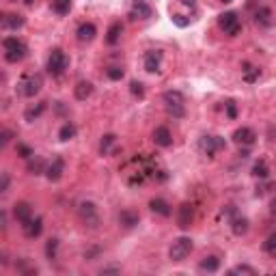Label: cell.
Listing matches in <instances>:
<instances>
[{
	"label": "cell",
	"mask_w": 276,
	"mask_h": 276,
	"mask_svg": "<svg viewBox=\"0 0 276 276\" xmlns=\"http://www.w3.org/2000/svg\"><path fill=\"white\" fill-rule=\"evenodd\" d=\"M41 86H43V76L41 74H28L22 78L17 91H20L24 97H35V95L41 91Z\"/></svg>",
	"instance_id": "6da1fadb"
},
{
	"label": "cell",
	"mask_w": 276,
	"mask_h": 276,
	"mask_svg": "<svg viewBox=\"0 0 276 276\" xmlns=\"http://www.w3.org/2000/svg\"><path fill=\"white\" fill-rule=\"evenodd\" d=\"M164 104H166L168 114H173L175 119H181L186 114V108H183V95L179 91H166L164 93Z\"/></svg>",
	"instance_id": "7a4b0ae2"
},
{
	"label": "cell",
	"mask_w": 276,
	"mask_h": 276,
	"mask_svg": "<svg viewBox=\"0 0 276 276\" xmlns=\"http://www.w3.org/2000/svg\"><path fill=\"white\" fill-rule=\"evenodd\" d=\"M69 67V59H67V54L63 50H52L50 56H48V71H50L52 76H63L65 74V69Z\"/></svg>",
	"instance_id": "3957f363"
},
{
	"label": "cell",
	"mask_w": 276,
	"mask_h": 276,
	"mask_svg": "<svg viewBox=\"0 0 276 276\" xmlns=\"http://www.w3.org/2000/svg\"><path fill=\"white\" fill-rule=\"evenodd\" d=\"M78 216H80V220L84 222V227H89V229H97L99 214H97V207H95V203H91V201L80 203V205H78Z\"/></svg>",
	"instance_id": "277c9868"
},
{
	"label": "cell",
	"mask_w": 276,
	"mask_h": 276,
	"mask_svg": "<svg viewBox=\"0 0 276 276\" xmlns=\"http://www.w3.org/2000/svg\"><path fill=\"white\" fill-rule=\"evenodd\" d=\"M218 26H220L229 37H237L242 31L240 17H237L235 11H227V13H222V16H218Z\"/></svg>",
	"instance_id": "5b68a950"
},
{
	"label": "cell",
	"mask_w": 276,
	"mask_h": 276,
	"mask_svg": "<svg viewBox=\"0 0 276 276\" xmlns=\"http://www.w3.org/2000/svg\"><path fill=\"white\" fill-rule=\"evenodd\" d=\"M192 248H195V244H192L190 237H177V240L173 242L171 250H168V257H171L173 261H183L192 253Z\"/></svg>",
	"instance_id": "8992f818"
},
{
	"label": "cell",
	"mask_w": 276,
	"mask_h": 276,
	"mask_svg": "<svg viewBox=\"0 0 276 276\" xmlns=\"http://www.w3.org/2000/svg\"><path fill=\"white\" fill-rule=\"evenodd\" d=\"M198 149L207 158H214L220 149H225V138L222 136H201L198 138Z\"/></svg>",
	"instance_id": "52a82bcc"
},
{
	"label": "cell",
	"mask_w": 276,
	"mask_h": 276,
	"mask_svg": "<svg viewBox=\"0 0 276 276\" xmlns=\"http://www.w3.org/2000/svg\"><path fill=\"white\" fill-rule=\"evenodd\" d=\"M153 9L147 0H132V9H130V17L132 20H147L151 17Z\"/></svg>",
	"instance_id": "ba28073f"
},
{
	"label": "cell",
	"mask_w": 276,
	"mask_h": 276,
	"mask_svg": "<svg viewBox=\"0 0 276 276\" xmlns=\"http://www.w3.org/2000/svg\"><path fill=\"white\" fill-rule=\"evenodd\" d=\"M192 220H195V207H192L190 203H183V205L179 207V211H177V225H179V229H190Z\"/></svg>",
	"instance_id": "9c48e42d"
},
{
	"label": "cell",
	"mask_w": 276,
	"mask_h": 276,
	"mask_svg": "<svg viewBox=\"0 0 276 276\" xmlns=\"http://www.w3.org/2000/svg\"><path fill=\"white\" fill-rule=\"evenodd\" d=\"M63 173H65V160L63 158H54L46 166V177L50 179V181H59L63 177Z\"/></svg>",
	"instance_id": "30bf717a"
},
{
	"label": "cell",
	"mask_w": 276,
	"mask_h": 276,
	"mask_svg": "<svg viewBox=\"0 0 276 276\" xmlns=\"http://www.w3.org/2000/svg\"><path fill=\"white\" fill-rule=\"evenodd\" d=\"M255 24L259 28H270L274 24V13L270 7H259L255 11Z\"/></svg>",
	"instance_id": "8fae6325"
},
{
	"label": "cell",
	"mask_w": 276,
	"mask_h": 276,
	"mask_svg": "<svg viewBox=\"0 0 276 276\" xmlns=\"http://www.w3.org/2000/svg\"><path fill=\"white\" fill-rule=\"evenodd\" d=\"M160 65H162V52L160 50H149L147 54H145V69H147L149 74H158Z\"/></svg>",
	"instance_id": "7c38bea8"
},
{
	"label": "cell",
	"mask_w": 276,
	"mask_h": 276,
	"mask_svg": "<svg viewBox=\"0 0 276 276\" xmlns=\"http://www.w3.org/2000/svg\"><path fill=\"white\" fill-rule=\"evenodd\" d=\"M233 140L237 145H242V147H250V145H255L257 134H255V130H250V128H240V130H235Z\"/></svg>",
	"instance_id": "4fadbf2b"
},
{
	"label": "cell",
	"mask_w": 276,
	"mask_h": 276,
	"mask_svg": "<svg viewBox=\"0 0 276 276\" xmlns=\"http://www.w3.org/2000/svg\"><path fill=\"white\" fill-rule=\"evenodd\" d=\"M13 216H16V220L20 222V225H26V222L32 218V207H31V203H26V201L16 203V207H13Z\"/></svg>",
	"instance_id": "5bb4252c"
},
{
	"label": "cell",
	"mask_w": 276,
	"mask_h": 276,
	"mask_svg": "<svg viewBox=\"0 0 276 276\" xmlns=\"http://www.w3.org/2000/svg\"><path fill=\"white\" fill-rule=\"evenodd\" d=\"M138 222H140L138 211H134V210H121V214H119V225L123 227V229H134Z\"/></svg>",
	"instance_id": "9a60e30c"
},
{
	"label": "cell",
	"mask_w": 276,
	"mask_h": 276,
	"mask_svg": "<svg viewBox=\"0 0 276 276\" xmlns=\"http://www.w3.org/2000/svg\"><path fill=\"white\" fill-rule=\"evenodd\" d=\"M153 143H156L158 147H171V145H173V134H171V130L164 128V125L156 128V132H153Z\"/></svg>",
	"instance_id": "2e32d148"
},
{
	"label": "cell",
	"mask_w": 276,
	"mask_h": 276,
	"mask_svg": "<svg viewBox=\"0 0 276 276\" xmlns=\"http://www.w3.org/2000/svg\"><path fill=\"white\" fill-rule=\"evenodd\" d=\"M24 227V233H26V237H39L41 235V231H43V218H31V220L26 222V225H22Z\"/></svg>",
	"instance_id": "e0dca14e"
},
{
	"label": "cell",
	"mask_w": 276,
	"mask_h": 276,
	"mask_svg": "<svg viewBox=\"0 0 276 276\" xmlns=\"http://www.w3.org/2000/svg\"><path fill=\"white\" fill-rule=\"evenodd\" d=\"M149 207H151L153 214H160V216H164V218H168V216L173 214V207L168 205V201H164V198H151Z\"/></svg>",
	"instance_id": "ac0fdd59"
},
{
	"label": "cell",
	"mask_w": 276,
	"mask_h": 276,
	"mask_svg": "<svg viewBox=\"0 0 276 276\" xmlns=\"http://www.w3.org/2000/svg\"><path fill=\"white\" fill-rule=\"evenodd\" d=\"M248 218H244V216H240V214H235L233 218H231V231H233L235 235H246L248 233Z\"/></svg>",
	"instance_id": "d6986e66"
},
{
	"label": "cell",
	"mask_w": 276,
	"mask_h": 276,
	"mask_svg": "<svg viewBox=\"0 0 276 276\" xmlns=\"http://www.w3.org/2000/svg\"><path fill=\"white\" fill-rule=\"evenodd\" d=\"M78 39L80 41H93L95 39V35H97V28H95V24H91V22H84V24H80L78 26Z\"/></svg>",
	"instance_id": "ffe728a7"
},
{
	"label": "cell",
	"mask_w": 276,
	"mask_h": 276,
	"mask_svg": "<svg viewBox=\"0 0 276 276\" xmlns=\"http://www.w3.org/2000/svg\"><path fill=\"white\" fill-rule=\"evenodd\" d=\"M46 160L39 158V156H32L28 158V173L31 175H41V173H46Z\"/></svg>",
	"instance_id": "44dd1931"
},
{
	"label": "cell",
	"mask_w": 276,
	"mask_h": 276,
	"mask_svg": "<svg viewBox=\"0 0 276 276\" xmlns=\"http://www.w3.org/2000/svg\"><path fill=\"white\" fill-rule=\"evenodd\" d=\"M121 35H123V24H121V22L110 24L108 32H106V43H110V46H114V43H117V41L121 39Z\"/></svg>",
	"instance_id": "7402d4cb"
},
{
	"label": "cell",
	"mask_w": 276,
	"mask_h": 276,
	"mask_svg": "<svg viewBox=\"0 0 276 276\" xmlns=\"http://www.w3.org/2000/svg\"><path fill=\"white\" fill-rule=\"evenodd\" d=\"M244 69H242V76H244V82H248V84H253V82L259 80V76H261V69L259 67H255V65H250V63H244Z\"/></svg>",
	"instance_id": "603a6c76"
},
{
	"label": "cell",
	"mask_w": 276,
	"mask_h": 276,
	"mask_svg": "<svg viewBox=\"0 0 276 276\" xmlns=\"http://www.w3.org/2000/svg\"><path fill=\"white\" fill-rule=\"evenodd\" d=\"M46 108H48V104L46 101H39L37 106H31V108H26V113H24V119L28 121V123H32L35 119H39L43 113H46Z\"/></svg>",
	"instance_id": "cb8c5ba5"
},
{
	"label": "cell",
	"mask_w": 276,
	"mask_h": 276,
	"mask_svg": "<svg viewBox=\"0 0 276 276\" xmlns=\"http://www.w3.org/2000/svg\"><path fill=\"white\" fill-rule=\"evenodd\" d=\"M91 93H93V84H91V82H86V80L78 82V84H76V89H74L76 99H80V101H84L86 97H91Z\"/></svg>",
	"instance_id": "d4e9b609"
},
{
	"label": "cell",
	"mask_w": 276,
	"mask_h": 276,
	"mask_svg": "<svg viewBox=\"0 0 276 276\" xmlns=\"http://www.w3.org/2000/svg\"><path fill=\"white\" fill-rule=\"evenodd\" d=\"M117 145V136L114 134H104L99 140V153L106 156V153H113V147Z\"/></svg>",
	"instance_id": "484cf974"
},
{
	"label": "cell",
	"mask_w": 276,
	"mask_h": 276,
	"mask_svg": "<svg viewBox=\"0 0 276 276\" xmlns=\"http://www.w3.org/2000/svg\"><path fill=\"white\" fill-rule=\"evenodd\" d=\"M24 22H26V20H24L22 16H17V13H7L4 20H2V26L11 28V31H17V28L24 26Z\"/></svg>",
	"instance_id": "4316f807"
},
{
	"label": "cell",
	"mask_w": 276,
	"mask_h": 276,
	"mask_svg": "<svg viewBox=\"0 0 276 276\" xmlns=\"http://www.w3.org/2000/svg\"><path fill=\"white\" fill-rule=\"evenodd\" d=\"M198 268H201L203 272H218V268H220V259H218L216 255H210L198 263Z\"/></svg>",
	"instance_id": "83f0119b"
},
{
	"label": "cell",
	"mask_w": 276,
	"mask_h": 276,
	"mask_svg": "<svg viewBox=\"0 0 276 276\" xmlns=\"http://www.w3.org/2000/svg\"><path fill=\"white\" fill-rule=\"evenodd\" d=\"M26 54H28V48L20 46V48H16V50L4 52V59H7L9 63H20L22 59H26Z\"/></svg>",
	"instance_id": "f1b7e54d"
},
{
	"label": "cell",
	"mask_w": 276,
	"mask_h": 276,
	"mask_svg": "<svg viewBox=\"0 0 276 276\" xmlns=\"http://www.w3.org/2000/svg\"><path fill=\"white\" fill-rule=\"evenodd\" d=\"M253 175L259 177V179H268L270 177V166L265 160H257L255 166H253Z\"/></svg>",
	"instance_id": "f546056e"
},
{
	"label": "cell",
	"mask_w": 276,
	"mask_h": 276,
	"mask_svg": "<svg viewBox=\"0 0 276 276\" xmlns=\"http://www.w3.org/2000/svg\"><path fill=\"white\" fill-rule=\"evenodd\" d=\"M76 132H78V130H76L74 123H65V125H63V128L59 130V138L63 140V143H67V140H71V138L76 136Z\"/></svg>",
	"instance_id": "4dcf8cb0"
},
{
	"label": "cell",
	"mask_w": 276,
	"mask_h": 276,
	"mask_svg": "<svg viewBox=\"0 0 276 276\" xmlns=\"http://www.w3.org/2000/svg\"><path fill=\"white\" fill-rule=\"evenodd\" d=\"M56 255H59V240L52 237V240H48V244H46V257L50 261H54Z\"/></svg>",
	"instance_id": "1f68e13d"
},
{
	"label": "cell",
	"mask_w": 276,
	"mask_h": 276,
	"mask_svg": "<svg viewBox=\"0 0 276 276\" xmlns=\"http://www.w3.org/2000/svg\"><path fill=\"white\" fill-rule=\"evenodd\" d=\"M52 9H54L59 16H65V13H69L71 2H65V0H52Z\"/></svg>",
	"instance_id": "d6a6232c"
},
{
	"label": "cell",
	"mask_w": 276,
	"mask_h": 276,
	"mask_svg": "<svg viewBox=\"0 0 276 276\" xmlns=\"http://www.w3.org/2000/svg\"><path fill=\"white\" fill-rule=\"evenodd\" d=\"M24 46V43L17 39V37H7V39H2V48H4V52H9V50H16V48H20Z\"/></svg>",
	"instance_id": "836d02e7"
},
{
	"label": "cell",
	"mask_w": 276,
	"mask_h": 276,
	"mask_svg": "<svg viewBox=\"0 0 276 276\" xmlns=\"http://www.w3.org/2000/svg\"><path fill=\"white\" fill-rule=\"evenodd\" d=\"M263 250H265L268 255H276V233L268 235V240L263 242Z\"/></svg>",
	"instance_id": "e575fe53"
},
{
	"label": "cell",
	"mask_w": 276,
	"mask_h": 276,
	"mask_svg": "<svg viewBox=\"0 0 276 276\" xmlns=\"http://www.w3.org/2000/svg\"><path fill=\"white\" fill-rule=\"evenodd\" d=\"M231 274H248V276H257V270L250 268V265L242 263V265H235L233 270H231Z\"/></svg>",
	"instance_id": "d590c367"
},
{
	"label": "cell",
	"mask_w": 276,
	"mask_h": 276,
	"mask_svg": "<svg viewBox=\"0 0 276 276\" xmlns=\"http://www.w3.org/2000/svg\"><path fill=\"white\" fill-rule=\"evenodd\" d=\"M16 136L13 134V130H0V149H4L9 143H11V138Z\"/></svg>",
	"instance_id": "8d00e7d4"
},
{
	"label": "cell",
	"mask_w": 276,
	"mask_h": 276,
	"mask_svg": "<svg viewBox=\"0 0 276 276\" xmlns=\"http://www.w3.org/2000/svg\"><path fill=\"white\" fill-rule=\"evenodd\" d=\"M16 151H17V156L24 158V160H28V158L35 156V153H32V149L28 147V145H24V143H17V149H16Z\"/></svg>",
	"instance_id": "74e56055"
},
{
	"label": "cell",
	"mask_w": 276,
	"mask_h": 276,
	"mask_svg": "<svg viewBox=\"0 0 276 276\" xmlns=\"http://www.w3.org/2000/svg\"><path fill=\"white\" fill-rule=\"evenodd\" d=\"M106 76H108L110 80H121L125 76V71L121 69V67H108V69H106Z\"/></svg>",
	"instance_id": "f35d334b"
},
{
	"label": "cell",
	"mask_w": 276,
	"mask_h": 276,
	"mask_svg": "<svg viewBox=\"0 0 276 276\" xmlns=\"http://www.w3.org/2000/svg\"><path fill=\"white\" fill-rule=\"evenodd\" d=\"M130 91H132V95H136V97H140V99L145 97V86H143V82H136V80H134L132 84H130Z\"/></svg>",
	"instance_id": "ab89813d"
},
{
	"label": "cell",
	"mask_w": 276,
	"mask_h": 276,
	"mask_svg": "<svg viewBox=\"0 0 276 276\" xmlns=\"http://www.w3.org/2000/svg\"><path fill=\"white\" fill-rule=\"evenodd\" d=\"M9 186H11V177L7 173H0V195H4L9 190Z\"/></svg>",
	"instance_id": "60d3db41"
},
{
	"label": "cell",
	"mask_w": 276,
	"mask_h": 276,
	"mask_svg": "<svg viewBox=\"0 0 276 276\" xmlns=\"http://www.w3.org/2000/svg\"><path fill=\"white\" fill-rule=\"evenodd\" d=\"M225 108H227V117H229V119H237V106H235V101H233V99L227 101Z\"/></svg>",
	"instance_id": "b9f144b4"
},
{
	"label": "cell",
	"mask_w": 276,
	"mask_h": 276,
	"mask_svg": "<svg viewBox=\"0 0 276 276\" xmlns=\"http://www.w3.org/2000/svg\"><path fill=\"white\" fill-rule=\"evenodd\" d=\"M173 22H175L177 26H181V28H186L188 24H190V20H188V17H183V16H173Z\"/></svg>",
	"instance_id": "7bdbcfd3"
},
{
	"label": "cell",
	"mask_w": 276,
	"mask_h": 276,
	"mask_svg": "<svg viewBox=\"0 0 276 276\" xmlns=\"http://www.w3.org/2000/svg\"><path fill=\"white\" fill-rule=\"evenodd\" d=\"M270 188H272V183H265V186H259V188H257V196H263L265 192L270 190Z\"/></svg>",
	"instance_id": "ee69618b"
},
{
	"label": "cell",
	"mask_w": 276,
	"mask_h": 276,
	"mask_svg": "<svg viewBox=\"0 0 276 276\" xmlns=\"http://www.w3.org/2000/svg\"><path fill=\"white\" fill-rule=\"evenodd\" d=\"M101 272H104V274H117V272H121V270L114 268V265H110V268H104Z\"/></svg>",
	"instance_id": "f6af8a7d"
},
{
	"label": "cell",
	"mask_w": 276,
	"mask_h": 276,
	"mask_svg": "<svg viewBox=\"0 0 276 276\" xmlns=\"http://www.w3.org/2000/svg\"><path fill=\"white\" fill-rule=\"evenodd\" d=\"M181 4H183V7L195 9V7H196V0H181Z\"/></svg>",
	"instance_id": "bcb514c9"
},
{
	"label": "cell",
	"mask_w": 276,
	"mask_h": 276,
	"mask_svg": "<svg viewBox=\"0 0 276 276\" xmlns=\"http://www.w3.org/2000/svg\"><path fill=\"white\" fill-rule=\"evenodd\" d=\"M250 156V151H248V147H244V149H240V158H248Z\"/></svg>",
	"instance_id": "7dc6e473"
},
{
	"label": "cell",
	"mask_w": 276,
	"mask_h": 276,
	"mask_svg": "<svg viewBox=\"0 0 276 276\" xmlns=\"http://www.w3.org/2000/svg\"><path fill=\"white\" fill-rule=\"evenodd\" d=\"M0 265H7V253H0Z\"/></svg>",
	"instance_id": "c3c4849f"
},
{
	"label": "cell",
	"mask_w": 276,
	"mask_h": 276,
	"mask_svg": "<svg viewBox=\"0 0 276 276\" xmlns=\"http://www.w3.org/2000/svg\"><path fill=\"white\" fill-rule=\"evenodd\" d=\"M24 4H26V7H32V4H35V0H24Z\"/></svg>",
	"instance_id": "681fc988"
},
{
	"label": "cell",
	"mask_w": 276,
	"mask_h": 276,
	"mask_svg": "<svg viewBox=\"0 0 276 276\" xmlns=\"http://www.w3.org/2000/svg\"><path fill=\"white\" fill-rule=\"evenodd\" d=\"M2 20H4V16H2V13H0V26H2Z\"/></svg>",
	"instance_id": "f907efd6"
},
{
	"label": "cell",
	"mask_w": 276,
	"mask_h": 276,
	"mask_svg": "<svg viewBox=\"0 0 276 276\" xmlns=\"http://www.w3.org/2000/svg\"><path fill=\"white\" fill-rule=\"evenodd\" d=\"M4 80V74H0V82H2Z\"/></svg>",
	"instance_id": "816d5d0a"
},
{
	"label": "cell",
	"mask_w": 276,
	"mask_h": 276,
	"mask_svg": "<svg viewBox=\"0 0 276 276\" xmlns=\"http://www.w3.org/2000/svg\"><path fill=\"white\" fill-rule=\"evenodd\" d=\"M222 2H233V0H222Z\"/></svg>",
	"instance_id": "f5cc1de1"
},
{
	"label": "cell",
	"mask_w": 276,
	"mask_h": 276,
	"mask_svg": "<svg viewBox=\"0 0 276 276\" xmlns=\"http://www.w3.org/2000/svg\"><path fill=\"white\" fill-rule=\"evenodd\" d=\"M65 2H71V0H65Z\"/></svg>",
	"instance_id": "db71d44e"
}]
</instances>
